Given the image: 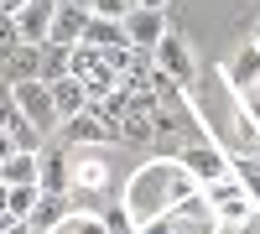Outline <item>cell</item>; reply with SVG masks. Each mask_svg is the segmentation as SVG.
Listing matches in <instances>:
<instances>
[{"label": "cell", "instance_id": "5bb4252c", "mask_svg": "<svg viewBox=\"0 0 260 234\" xmlns=\"http://www.w3.org/2000/svg\"><path fill=\"white\" fill-rule=\"evenodd\" d=\"M104 187H110V172H104V161H94V156L73 161V198H78V203H83V198H99Z\"/></svg>", "mask_w": 260, "mask_h": 234}, {"label": "cell", "instance_id": "44dd1931", "mask_svg": "<svg viewBox=\"0 0 260 234\" xmlns=\"http://www.w3.org/2000/svg\"><path fill=\"white\" fill-rule=\"evenodd\" d=\"M37 198H42V187H37V182H26V187H11V214H16L21 224H26V219H31V208H37Z\"/></svg>", "mask_w": 260, "mask_h": 234}, {"label": "cell", "instance_id": "2e32d148", "mask_svg": "<svg viewBox=\"0 0 260 234\" xmlns=\"http://www.w3.org/2000/svg\"><path fill=\"white\" fill-rule=\"evenodd\" d=\"M52 104H57V115H62V120L78 115V110H89V104H94V99H89V83L73 78V73H68V78H57V83H52Z\"/></svg>", "mask_w": 260, "mask_h": 234}, {"label": "cell", "instance_id": "4fadbf2b", "mask_svg": "<svg viewBox=\"0 0 260 234\" xmlns=\"http://www.w3.org/2000/svg\"><path fill=\"white\" fill-rule=\"evenodd\" d=\"M83 42L99 52H120L130 47V37H125V21H110V16H89V31H83Z\"/></svg>", "mask_w": 260, "mask_h": 234}, {"label": "cell", "instance_id": "4316f807", "mask_svg": "<svg viewBox=\"0 0 260 234\" xmlns=\"http://www.w3.org/2000/svg\"><path fill=\"white\" fill-rule=\"evenodd\" d=\"M26 6H31V0H0V11H6V16H21Z\"/></svg>", "mask_w": 260, "mask_h": 234}, {"label": "cell", "instance_id": "d4e9b609", "mask_svg": "<svg viewBox=\"0 0 260 234\" xmlns=\"http://www.w3.org/2000/svg\"><path fill=\"white\" fill-rule=\"evenodd\" d=\"M234 99H240L245 110H250V120L260 125V83H250V89H245V94H234Z\"/></svg>", "mask_w": 260, "mask_h": 234}, {"label": "cell", "instance_id": "52a82bcc", "mask_svg": "<svg viewBox=\"0 0 260 234\" xmlns=\"http://www.w3.org/2000/svg\"><path fill=\"white\" fill-rule=\"evenodd\" d=\"M37 161H42V172H37L42 193H73V156H68V141L62 136H52L47 146H42Z\"/></svg>", "mask_w": 260, "mask_h": 234}, {"label": "cell", "instance_id": "9a60e30c", "mask_svg": "<svg viewBox=\"0 0 260 234\" xmlns=\"http://www.w3.org/2000/svg\"><path fill=\"white\" fill-rule=\"evenodd\" d=\"M224 83H229L234 94H245L250 83H260V47H255V42H250V47H240V57L224 68Z\"/></svg>", "mask_w": 260, "mask_h": 234}, {"label": "cell", "instance_id": "e0dca14e", "mask_svg": "<svg viewBox=\"0 0 260 234\" xmlns=\"http://www.w3.org/2000/svg\"><path fill=\"white\" fill-rule=\"evenodd\" d=\"M37 172H42L37 151H16V156L0 161V182H6V187H26V182H37Z\"/></svg>", "mask_w": 260, "mask_h": 234}, {"label": "cell", "instance_id": "1f68e13d", "mask_svg": "<svg viewBox=\"0 0 260 234\" xmlns=\"http://www.w3.org/2000/svg\"><path fill=\"white\" fill-rule=\"evenodd\" d=\"M250 42H255V47H260V21H255V37H250Z\"/></svg>", "mask_w": 260, "mask_h": 234}, {"label": "cell", "instance_id": "ba28073f", "mask_svg": "<svg viewBox=\"0 0 260 234\" xmlns=\"http://www.w3.org/2000/svg\"><path fill=\"white\" fill-rule=\"evenodd\" d=\"M172 26H167V11H146V6H136V11H130L125 16V37H130V47H136V52H156V42L167 37Z\"/></svg>", "mask_w": 260, "mask_h": 234}, {"label": "cell", "instance_id": "30bf717a", "mask_svg": "<svg viewBox=\"0 0 260 234\" xmlns=\"http://www.w3.org/2000/svg\"><path fill=\"white\" fill-rule=\"evenodd\" d=\"M26 78H42V42H21V47L0 62V83H26Z\"/></svg>", "mask_w": 260, "mask_h": 234}, {"label": "cell", "instance_id": "277c9868", "mask_svg": "<svg viewBox=\"0 0 260 234\" xmlns=\"http://www.w3.org/2000/svg\"><path fill=\"white\" fill-rule=\"evenodd\" d=\"M177 161L187 166L192 177H198V187H208V182H219V177L234 172V156L224 151L219 141H187L182 151H177Z\"/></svg>", "mask_w": 260, "mask_h": 234}, {"label": "cell", "instance_id": "ffe728a7", "mask_svg": "<svg viewBox=\"0 0 260 234\" xmlns=\"http://www.w3.org/2000/svg\"><path fill=\"white\" fill-rule=\"evenodd\" d=\"M99 219H104V229H110V234H141L136 214H130L125 203H110V208H99Z\"/></svg>", "mask_w": 260, "mask_h": 234}, {"label": "cell", "instance_id": "d6986e66", "mask_svg": "<svg viewBox=\"0 0 260 234\" xmlns=\"http://www.w3.org/2000/svg\"><path fill=\"white\" fill-rule=\"evenodd\" d=\"M52 234H110V229H104V219L94 214V208H78V214H68Z\"/></svg>", "mask_w": 260, "mask_h": 234}, {"label": "cell", "instance_id": "83f0119b", "mask_svg": "<svg viewBox=\"0 0 260 234\" xmlns=\"http://www.w3.org/2000/svg\"><path fill=\"white\" fill-rule=\"evenodd\" d=\"M6 156H16V141H11V130H0V161Z\"/></svg>", "mask_w": 260, "mask_h": 234}, {"label": "cell", "instance_id": "f1b7e54d", "mask_svg": "<svg viewBox=\"0 0 260 234\" xmlns=\"http://www.w3.org/2000/svg\"><path fill=\"white\" fill-rule=\"evenodd\" d=\"M136 6H146V11H167V0H136Z\"/></svg>", "mask_w": 260, "mask_h": 234}, {"label": "cell", "instance_id": "484cf974", "mask_svg": "<svg viewBox=\"0 0 260 234\" xmlns=\"http://www.w3.org/2000/svg\"><path fill=\"white\" fill-rule=\"evenodd\" d=\"M141 234H172V214H151V219H141Z\"/></svg>", "mask_w": 260, "mask_h": 234}, {"label": "cell", "instance_id": "5b68a950", "mask_svg": "<svg viewBox=\"0 0 260 234\" xmlns=\"http://www.w3.org/2000/svg\"><path fill=\"white\" fill-rule=\"evenodd\" d=\"M57 136L68 141V146H89V151H94V146H125V141H120V125H110L94 104H89V110H78V115H68Z\"/></svg>", "mask_w": 260, "mask_h": 234}, {"label": "cell", "instance_id": "f546056e", "mask_svg": "<svg viewBox=\"0 0 260 234\" xmlns=\"http://www.w3.org/2000/svg\"><path fill=\"white\" fill-rule=\"evenodd\" d=\"M240 234H260V214H255V219H250V224H245Z\"/></svg>", "mask_w": 260, "mask_h": 234}, {"label": "cell", "instance_id": "6da1fadb", "mask_svg": "<svg viewBox=\"0 0 260 234\" xmlns=\"http://www.w3.org/2000/svg\"><path fill=\"white\" fill-rule=\"evenodd\" d=\"M192 193H203L198 177H192L177 156H167V161L141 166V177L130 182V193H125V208H130L136 224H141V219H151V214H172V208H177L182 198H192Z\"/></svg>", "mask_w": 260, "mask_h": 234}, {"label": "cell", "instance_id": "9c48e42d", "mask_svg": "<svg viewBox=\"0 0 260 234\" xmlns=\"http://www.w3.org/2000/svg\"><path fill=\"white\" fill-rule=\"evenodd\" d=\"M68 214H78V198H73V193H42L37 208H31V219H26V229H31V234H52Z\"/></svg>", "mask_w": 260, "mask_h": 234}, {"label": "cell", "instance_id": "8fae6325", "mask_svg": "<svg viewBox=\"0 0 260 234\" xmlns=\"http://www.w3.org/2000/svg\"><path fill=\"white\" fill-rule=\"evenodd\" d=\"M89 6H57V21H52V31H47V42H62V47H78L83 42V31H89Z\"/></svg>", "mask_w": 260, "mask_h": 234}, {"label": "cell", "instance_id": "ac0fdd59", "mask_svg": "<svg viewBox=\"0 0 260 234\" xmlns=\"http://www.w3.org/2000/svg\"><path fill=\"white\" fill-rule=\"evenodd\" d=\"M73 73V47H62V42H42V83H57Z\"/></svg>", "mask_w": 260, "mask_h": 234}, {"label": "cell", "instance_id": "4dcf8cb0", "mask_svg": "<svg viewBox=\"0 0 260 234\" xmlns=\"http://www.w3.org/2000/svg\"><path fill=\"white\" fill-rule=\"evenodd\" d=\"M62 6H94V0H62Z\"/></svg>", "mask_w": 260, "mask_h": 234}, {"label": "cell", "instance_id": "7402d4cb", "mask_svg": "<svg viewBox=\"0 0 260 234\" xmlns=\"http://www.w3.org/2000/svg\"><path fill=\"white\" fill-rule=\"evenodd\" d=\"M21 42H26V37H21V21L0 11V62H6V57H11L16 47H21Z\"/></svg>", "mask_w": 260, "mask_h": 234}, {"label": "cell", "instance_id": "7c38bea8", "mask_svg": "<svg viewBox=\"0 0 260 234\" xmlns=\"http://www.w3.org/2000/svg\"><path fill=\"white\" fill-rule=\"evenodd\" d=\"M57 6H62V0H31V6L16 16L21 21V37H26V42H47L52 21H57Z\"/></svg>", "mask_w": 260, "mask_h": 234}, {"label": "cell", "instance_id": "7a4b0ae2", "mask_svg": "<svg viewBox=\"0 0 260 234\" xmlns=\"http://www.w3.org/2000/svg\"><path fill=\"white\" fill-rule=\"evenodd\" d=\"M203 198H208V208H213V214L224 219V229H245V224L260 214L255 193H250V187L234 177V172H229V177H219V182H208V187H203Z\"/></svg>", "mask_w": 260, "mask_h": 234}, {"label": "cell", "instance_id": "603a6c76", "mask_svg": "<svg viewBox=\"0 0 260 234\" xmlns=\"http://www.w3.org/2000/svg\"><path fill=\"white\" fill-rule=\"evenodd\" d=\"M89 11H94V16H110V21H125L130 11H136V0H94Z\"/></svg>", "mask_w": 260, "mask_h": 234}, {"label": "cell", "instance_id": "8992f818", "mask_svg": "<svg viewBox=\"0 0 260 234\" xmlns=\"http://www.w3.org/2000/svg\"><path fill=\"white\" fill-rule=\"evenodd\" d=\"M151 62H156L167 78H177L182 89H192V78H198V57H192V47H187L182 31H167L156 42V52H151Z\"/></svg>", "mask_w": 260, "mask_h": 234}, {"label": "cell", "instance_id": "cb8c5ba5", "mask_svg": "<svg viewBox=\"0 0 260 234\" xmlns=\"http://www.w3.org/2000/svg\"><path fill=\"white\" fill-rule=\"evenodd\" d=\"M21 115V104H16V89H6V83H0V130H6V125Z\"/></svg>", "mask_w": 260, "mask_h": 234}, {"label": "cell", "instance_id": "3957f363", "mask_svg": "<svg viewBox=\"0 0 260 234\" xmlns=\"http://www.w3.org/2000/svg\"><path fill=\"white\" fill-rule=\"evenodd\" d=\"M16 89V104H21V115H26L42 136H57L62 130V115H57V104H52V83H42V78H26V83H11Z\"/></svg>", "mask_w": 260, "mask_h": 234}]
</instances>
